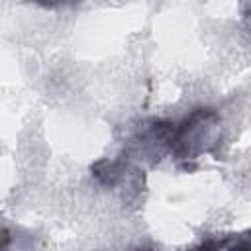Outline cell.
Here are the masks:
<instances>
[{
	"label": "cell",
	"mask_w": 251,
	"mask_h": 251,
	"mask_svg": "<svg viewBox=\"0 0 251 251\" xmlns=\"http://www.w3.org/2000/svg\"><path fill=\"white\" fill-rule=\"evenodd\" d=\"M229 251H251V231L245 233L233 247H229Z\"/></svg>",
	"instance_id": "6da1fadb"
}]
</instances>
